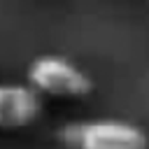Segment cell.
Listing matches in <instances>:
<instances>
[{"mask_svg": "<svg viewBox=\"0 0 149 149\" xmlns=\"http://www.w3.org/2000/svg\"><path fill=\"white\" fill-rule=\"evenodd\" d=\"M42 114V95L30 84H0V130L35 123Z\"/></svg>", "mask_w": 149, "mask_h": 149, "instance_id": "3", "label": "cell"}, {"mask_svg": "<svg viewBox=\"0 0 149 149\" xmlns=\"http://www.w3.org/2000/svg\"><path fill=\"white\" fill-rule=\"evenodd\" d=\"M63 144L72 149H149L147 133L121 119H91L68 123L58 130Z\"/></svg>", "mask_w": 149, "mask_h": 149, "instance_id": "1", "label": "cell"}, {"mask_svg": "<svg viewBox=\"0 0 149 149\" xmlns=\"http://www.w3.org/2000/svg\"><path fill=\"white\" fill-rule=\"evenodd\" d=\"M28 84L40 95L84 98L93 91L91 77L72 61L61 56H40L28 65Z\"/></svg>", "mask_w": 149, "mask_h": 149, "instance_id": "2", "label": "cell"}, {"mask_svg": "<svg viewBox=\"0 0 149 149\" xmlns=\"http://www.w3.org/2000/svg\"><path fill=\"white\" fill-rule=\"evenodd\" d=\"M147 2H149V0H147Z\"/></svg>", "mask_w": 149, "mask_h": 149, "instance_id": "4", "label": "cell"}]
</instances>
